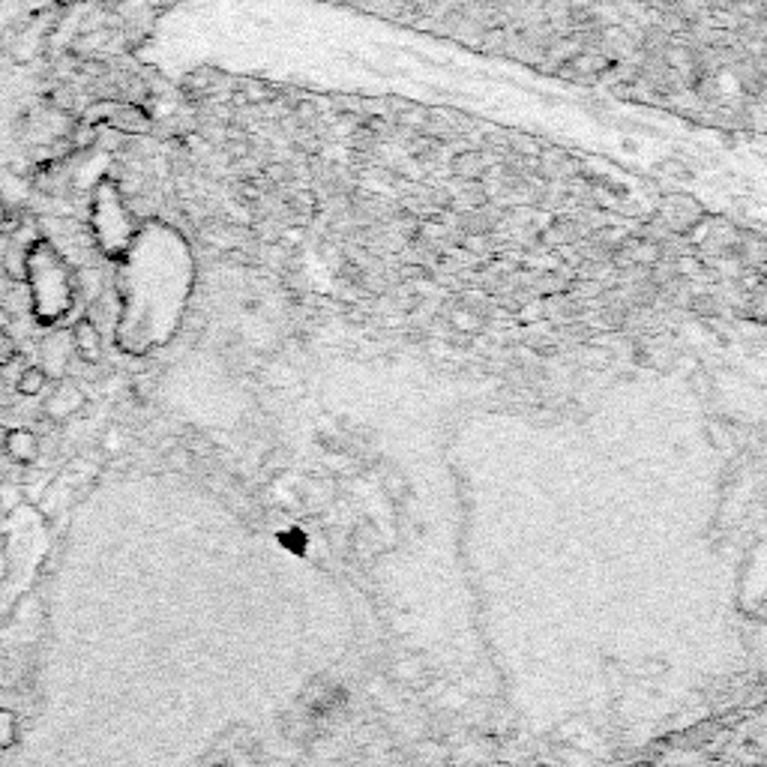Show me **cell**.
<instances>
[{
    "label": "cell",
    "mask_w": 767,
    "mask_h": 767,
    "mask_svg": "<svg viewBox=\"0 0 767 767\" xmlns=\"http://www.w3.org/2000/svg\"><path fill=\"white\" fill-rule=\"evenodd\" d=\"M480 171H483V162H480V156H477V153H465V156H459V162H456V174H459V177L471 180V177H480Z\"/></svg>",
    "instance_id": "8992f818"
},
{
    "label": "cell",
    "mask_w": 767,
    "mask_h": 767,
    "mask_svg": "<svg viewBox=\"0 0 767 767\" xmlns=\"http://www.w3.org/2000/svg\"><path fill=\"white\" fill-rule=\"evenodd\" d=\"M6 324H9V312H6V309H0V330H3Z\"/></svg>",
    "instance_id": "5bb4252c"
},
{
    "label": "cell",
    "mask_w": 767,
    "mask_h": 767,
    "mask_svg": "<svg viewBox=\"0 0 767 767\" xmlns=\"http://www.w3.org/2000/svg\"><path fill=\"white\" fill-rule=\"evenodd\" d=\"M693 309H696V312H702V315H711V312H717V306L711 303V297H696Z\"/></svg>",
    "instance_id": "30bf717a"
},
{
    "label": "cell",
    "mask_w": 767,
    "mask_h": 767,
    "mask_svg": "<svg viewBox=\"0 0 767 767\" xmlns=\"http://www.w3.org/2000/svg\"><path fill=\"white\" fill-rule=\"evenodd\" d=\"M303 120H315V111H309V105H300V111H297Z\"/></svg>",
    "instance_id": "7c38bea8"
},
{
    "label": "cell",
    "mask_w": 767,
    "mask_h": 767,
    "mask_svg": "<svg viewBox=\"0 0 767 767\" xmlns=\"http://www.w3.org/2000/svg\"><path fill=\"white\" fill-rule=\"evenodd\" d=\"M423 273H426L423 267H405V270H402V276H405V279H420Z\"/></svg>",
    "instance_id": "8fae6325"
},
{
    "label": "cell",
    "mask_w": 767,
    "mask_h": 767,
    "mask_svg": "<svg viewBox=\"0 0 767 767\" xmlns=\"http://www.w3.org/2000/svg\"><path fill=\"white\" fill-rule=\"evenodd\" d=\"M72 345H75V351H78V357L81 360H87V363H96L99 360V354H102V336H99V330H96V324L90 321V318H81L75 327H72Z\"/></svg>",
    "instance_id": "7a4b0ae2"
},
{
    "label": "cell",
    "mask_w": 767,
    "mask_h": 767,
    "mask_svg": "<svg viewBox=\"0 0 767 767\" xmlns=\"http://www.w3.org/2000/svg\"><path fill=\"white\" fill-rule=\"evenodd\" d=\"M660 168H663L666 174H675V177H690V171H687L681 162H663Z\"/></svg>",
    "instance_id": "9c48e42d"
},
{
    "label": "cell",
    "mask_w": 767,
    "mask_h": 767,
    "mask_svg": "<svg viewBox=\"0 0 767 767\" xmlns=\"http://www.w3.org/2000/svg\"><path fill=\"white\" fill-rule=\"evenodd\" d=\"M12 357H15V342H12V336H6L0 330V366H6Z\"/></svg>",
    "instance_id": "52a82bcc"
},
{
    "label": "cell",
    "mask_w": 767,
    "mask_h": 767,
    "mask_svg": "<svg viewBox=\"0 0 767 767\" xmlns=\"http://www.w3.org/2000/svg\"><path fill=\"white\" fill-rule=\"evenodd\" d=\"M3 450L9 453L12 462H33L36 453H39V441L30 429H12L6 432V441H3Z\"/></svg>",
    "instance_id": "277c9868"
},
{
    "label": "cell",
    "mask_w": 767,
    "mask_h": 767,
    "mask_svg": "<svg viewBox=\"0 0 767 767\" xmlns=\"http://www.w3.org/2000/svg\"><path fill=\"white\" fill-rule=\"evenodd\" d=\"M3 441H6V429L0 426V450H3Z\"/></svg>",
    "instance_id": "9a60e30c"
},
{
    "label": "cell",
    "mask_w": 767,
    "mask_h": 767,
    "mask_svg": "<svg viewBox=\"0 0 767 767\" xmlns=\"http://www.w3.org/2000/svg\"><path fill=\"white\" fill-rule=\"evenodd\" d=\"M51 99H54V105H57V108H63V111H72V93H69L66 87L54 90V96H51Z\"/></svg>",
    "instance_id": "ba28073f"
},
{
    "label": "cell",
    "mask_w": 767,
    "mask_h": 767,
    "mask_svg": "<svg viewBox=\"0 0 767 767\" xmlns=\"http://www.w3.org/2000/svg\"><path fill=\"white\" fill-rule=\"evenodd\" d=\"M81 405H84L81 390H78L75 384H60V387L48 396L45 414H48L51 420H66V417H72L75 411H81Z\"/></svg>",
    "instance_id": "6da1fadb"
},
{
    "label": "cell",
    "mask_w": 767,
    "mask_h": 767,
    "mask_svg": "<svg viewBox=\"0 0 767 767\" xmlns=\"http://www.w3.org/2000/svg\"><path fill=\"white\" fill-rule=\"evenodd\" d=\"M231 153L234 156H246V144H231Z\"/></svg>",
    "instance_id": "4fadbf2b"
},
{
    "label": "cell",
    "mask_w": 767,
    "mask_h": 767,
    "mask_svg": "<svg viewBox=\"0 0 767 767\" xmlns=\"http://www.w3.org/2000/svg\"><path fill=\"white\" fill-rule=\"evenodd\" d=\"M45 381H48V375H45L39 366H27V369L21 372V378H18V393H21V396H39L42 387H45Z\"/></svg>",
    "instance_id": "5b68a950"
},
{
    "label": "cell",
    "mask_w": 767,
    "mask_h": 767,
    "mask_svg": "<svg viewBox=\"0 0 767 767\" xmlns=\"http://www.w3.org/2000/svg\"><path fill=\"white\" fill-rule=\"evenodd\" d=\"M66 360H69V336L66 333H51L42 342V363H39V369L45 375H63Z\"/></svg>",
    "instance_id": "3957f363"
}]
</instances>
